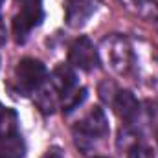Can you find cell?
I'll use <instances>...</instances> for the list:
<instances>
[{
  "label": "cell",
  "mask_w": 158,
  "mask_h": 158,
  "mask_svg": "<svg viewBox=\"0 0 158 158\" xmlns=\"http://www.w3.org/2000/svg\"><path fill=\"white\" fill-rule=\"evenodd\" d=\"M99 61L116 76H127L132 70V42L121 33L105 35L99 46Z\"/></svg>",
  "instance_id": "1"
},
{
  "label": "cell",
  "mask_w": 158,
  "mask_h": 158,
  "mask_svg": "<svg viewBox=\"0 0 158 158\" xmlns=\"http://www.w3.org/2000/svg\"><path fill=\"white\" fill-rule=\"evenodd\" d=\"M119 6L132 17L143 22H158V2L156 0H118Z\"/></svg>",
  "instance_id": "10"
},
{
  "label": "cell",
  "mask_w": 158,
  "mask_h": 158,
  "mask_svg": "<svg viewBox=\"0 0 158 158\" xmlns=\"http://www.w3.org/2000/svg\"><path fill=\"white\" fill-rule=\"evenodd\" d=\"M40 158H64V155H63V151L59 147H50V149L44 151V155Z\"/></svg>",
  "instance_id": "16"
},
{
  "label": "cell",
  "mask_w": 158,
  "mask_h": 158,
  "mask_svg": "<svg viewBox=\"0 0 158 158\" xmlns=\"http://www.w3.org/2000/svg\"><path fill=\"white\" fill-rule=\"evenodd\" d=\"M127 158H153V153L149 151V147H145L143 143L138 142L127 151Z\"/></svg>",
  "instance_id": "15"
},
{
  "label": "cell",
  "mask_w": 158,
  "mask_h": 158,
  "mask_svg": "<svg viewBox=\"0 0 158 158\" xmlns=\"http://www.w3.org/2000/svg\"><path fill=\"white\" fill-rule=\"evenodd\" d=\"M110 105H112V109L116 110V114L125 121V125H132V123L138 119L140 110H142L140 101L136 99V96H134L132 92L121 90V88L116 92V96H114V99H112Z\"/></svg>",
  "instance_id": "9"
},
{
  "label": "cell",
  "mask_w": 158,
  "mask_h": 158,
  "mask_svg": "<svg viewBox=\"0 0 158 158\" xmlns=\"http://www.w3.org/2000/svg\"><path fill=\"white\" fill-rule=\"evenodd\" d=\"M0 158H2V156H0Z\"/></svg>",
  "instance_id": "20"
},
{
  "label": "cell",
  "mask_w": 158,
  "mask_h": 158,
  "mask_svg": "<svg viewBox=\"0 0 158 158\" xmlns=\"http://www.w3.org/2000/svg\"><path fill=\"white\" fill-rule=\"evenodd\" d=\"M13 79H15L17 90L22 92L24 96H30V94H35L46 83L48 72H46V66L40 63L39 59L24 57V59H20L17 63Z\"/></svg>",
  "instance_id": "5"
},
{
  "label": "cell",
  "mask_w": 158,
  "mask_h": 158,
  "mask_svg": "<svg viewBox=\"0 0 158 158\" xmlns=\"http://www.w3.org/2000/svg\"><path fill=\"white\" fill-rule=\"evenodd\" d=\"M19 13L13 19V33L17 42H24L33 28L42 20V0H17Z\"/></svg>",
  "instance_id": "6"
},
{
  "label": "cell",
  "mask_w": 158,
  "mask_h": 158,
  "mask_svg": "<svg viewBox=\"0 0 158 158\" xmlns=\"http://www.w3.org/2000/svg\"><path fill=\"white\" fill-rule=\"evenodd\" d=\"M24 151L26 145L19 131L17 112L11 109H2L0 110V156L22 158Z\"/></svg>",
  "instance_id": "4"
},
{
  "label": "cell",
  "mask_w": 158,
  "mask_h": 158,
  "mask_svg": "<svg viewBox=\"0 0 158 158\" xmlns=\"http://www.w3.org/2000/svg\"><path fill=\"white\" fill-rule=\"evenodd\" d=\"M33 101H35V105L39 107L42 112L48 114V112H53L57 109V105H59V94L50 85V81L46 79V83L33 94Z\"/></svg>",
  "instance_id": "12"
},
{
  "label": "cell",
  "mask_w": 158,
  "mask_h": 158,
  "mask_svg": "<svg viewBox=\"0 0 158 158\" xmlns=\"http://www.w3.org/2000/svg\"><path fill=\"white\" fill-rule=\"evenodd\" d=\"M64 20L70 28H83L96 11V0H63Z\"/></svg>",
  "instance_id": "8"
},
{
  "label": "cell",
  "mask_w": 158,
  "mask_h": 158,
  "mask_svg": "<svg viewBox=\"0 0 158 158\" xmlns=\"http://www.w3.org/2000/svg\"><path fill=\"white\" fill-rule=\"evenodd\" d=\"M85 99H86V88L76 86L74 90H70V92H66L64 96H61L59 105H61V109H63L64 112H70V110L77 109Z\"/></svg>",
  "instance_id": "13"
},
{
  "label": "cell",
  "mask_w": 158,
  "mask_h": 158,
  "mask_svg": "<svg viewBox=\"0 0 158 158\" xmlns=\"http://www.w3.org/2000/svg\"><path fill=\"white\" fill-rule=\"evenodd\" d=\"M50 85L57 90V94H59V99H61V96H64L66 92H70V90H74L76 86H77V76H76V70H74V66H70V64H59V66H55L53 68V72L50 74Z\"/></svg>",
  "instance_id": "11"
},
{
  "label": "cell",
  "mask_w": 158,
  "mask_h": 158,
  "mask_svg": "<svg viewBox=\"0 0 158 158\" xmlns=\"http://www.w3.org/2000/svg\"><path fill=\"white\" fill-rule=\"evenodd\" d=\"M6 37H7V31H6V24L2 22V19H0V46L6 42Z\"/></svg>",
  "instance_id": "17"
},
{
  "label": "cell",
  "mask_w": 158,
  "mask_h": 158,
  "mask_svg": "<svg viewBox=\"0 0 158 158\" xmlns=\"http://www.w3.org/2000/svg\"><path fill=\"white\" fill-rule=\"evenodd\" d=\"M156 26H158V22H156Z\"/></svg>",
  "instance_id": "19"
},
{
  "label": "cell",
  "mask_w": 158,
  "mask_h": 158,
  "mask_svg": "<svg viewBox=\"0 0 158 158\" xmlns=\"http://www.w3.org/2000/svg\"><path fill=\"white\" fill-rule=\"evenodd\" d=\"M132 42V74L143 85H158V50L145 39H131Z\"/></svg>",
  "instance_id": "3"
},
{
  "label": "cell",
  "mask_w": 158,
  "mask_h": 158,
  "mask_svg": "<svg viewBox=\"0 0 158 158\" xmlns=\"http://www.w3.org/2000/svg\"><path fill=\"white\" fill-rule=\"evenodd\" d=\"M74 142L81 151L90 153L109 134V119L101 107H92L72 129Z\"/></svg>",
  "instance_id": "2"
},
{
  "label": "cell",
  "mask_w": 158,
  "mask_h": 158,
  "mask_svg": "<svg viewBox=\"0 0 158 158\" xmlns=\"http://www.w3.org/2000/svg\"><path fill=\"white\" fill-rule=\"evenodd\" d=\"M118 90H119V88L116 86V83H112V81H103V83L99 85V98H101L105 103H109V105H110Z\"/></svg>",
  "instance_id": "14"
},
{
  "label": "cell",
  "mask_w": 158,
  "mask_h": 158,
  "mask_svg": "<svg viewBox=\"0 0 158 158\" xmlns=\"http://www.w3.org/2000/svg\"><path fill=\"white\" fill-rule=\"evenodd\" d=\"M0 4H2V0H0Z\"/></svg>",
  "instance_id": "18"
},
{
  "label": "cell",
  "mask_w": 158,
  "mask_h": 158,
  "mask_svg": "<svg viewBox=\"0 0 158 158\" xmlns=\"http://www.w3.org/2000/svg\"><path fill=\"white\" fill-rule=\"evenodd\" d=\"M68 63L70 66L83 70V72H92L99 66V52L98 46L88 37H77L68 48Z\"/></svg>",
  "instance_id": "7"
}]
</instances>
